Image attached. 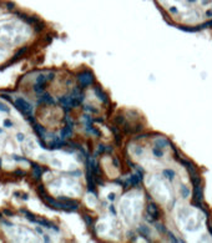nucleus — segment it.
<instances>
[{"mask_svg":"<svg viewBox=\"0 0 212 243\" xmlns=\"http://www.w3.org/2000/svg\"><path fill=\"white\" fill-rule=\"evenodd\" d=\"M14 105H15V107L16 109L25 116V117H28V118H30V117H33L31 115H33V105L28 101V100H25V99H23V97H18V99H15V101H14Z\"/></svg>","mask_w":212,"mask_h":243,"instance_id":"f257e3e1","label":"nucleus"},{"mask_svg":"<svg viewBox=\"0 0 212 243\" xmlns=\"http://www.w3.org/2000/svg\"><path fill=\"white\" fill-rule=\"evenodd\" d=\"M52 79H54V72L39 75V76L36 77L35 85H34V91L37 92V93L41 92V91L45 89V86H46V84H48V81H50V80H52Z\"/></svg>","mask_w":212,"mask_h":243,"instance_id":"f03ea898","label":"nucleus"},{"mask_svg":"<svg viewBox=\"0 0 212 243\" xmlns=\"http://www.w3.org/2000/svg\"><path fill=\"white\" fill-rule=\"evenodd\" d=\"M60 104L62 105V107H64L66 111H69V110L74 109V107L79 106L81 102L79 101V100L72 95V93H70V95H66V96L60 97Z\"/></svg>","mask_w":212,"mask_h":243,"instance_id":"7ed1b4c3","label":"nucleus"},{"mask_svg":"<svg viewBox=\"0 0 212 243\" xmlns=\"http://www.w3.org/2000/svg\"><path fill=\"white\" fill-rule=\"evenodd\" d=\"M77 81L79 84L81 85V87H86V86H90L94 84L95 81V77H94V74L89 70H85L83 72H80L77 75Z\"/></svg>","mask_w":212,"mask_h":243,"instance_id":"20e7f679","label":"nucleus"},{"mask_svg":"<svg viewBox=\"0 0 212 243\" xmlns=\"http://www.w3.org/2000/svg\"><path fill=\"white\" fill-rule=\"evenodd\" d=\"M72 130H74V124H72V121H70V118L68 117V118H66L65 126L60 131V137L64 139V140L65 139H69L71 135H72Z\"/></svg>","mask_w":212,"mask_h":243,"instance_id":"39448f33","label":"nucleus"},{"mask_svg":"<svg viewBox=\"0 0 212 243\" xmlns=\"http://www.w3.org/2000/svg\"><path fill=\"white\" fill-rule=\"evenodd\" d=\"M64 146H66V142L64 141V139L54 136V137H52V140H51V142L49 143L48 148H50V150H58V148H61Z\"/></svg>","mask_w":212,"mask_h":243,"instance_id":"423d86ee","label":"nucleus"},{"mask_svg":"<svg viewBox=\"0 0 212 243\" xmlns=\"http://www.w3.org/2000/svg\"><path fill=\"white\" fill-rule=\"evenodd\" d=\"M147 216L150 217L151 221H155L158 218V208L155 203H150L147 206Z\"/></svg>","mask_w":212,"mask_h":243,"instance_id":"0eeeda50","label":"nucleus"},{"mask_svg":"<svg viewBox=\"0 0 212 243\" xmlns=\"http://www.w3.org/2000/svg\"><path fill=\"white\" fill-rule=\"evenodd\" d=\"M202 186L200 183V180L197 181V183L195 182V202L197 203H201L202 202Z\"/></svg>","mask_w":212,"mask_h":243,"instance_id":"6e6552de","label":"nucleus"},{"mask_svg":"<svg viewBox=\"0 0 212 243\" xmlns=\"http://www.w3.org/2000/svg\"><path fill=\"white\" fill-rule=\"evenodd\" d=\"M31 171H33V177H34V180H36V181H39L41 178V176H43V172H44V168H41L39 165H36V164H34V162H31Z\"/></svg>","mask_w":212,"mask_h":243,"instance_id":"1a4fd4ad","label":"nucleus"},{"mask_svg":"<svg viewBox=\"0 0 212 243\" xmlns=\"http://www.w3.org/2000/svg\"><path fill=\"white\" fill-rule=\"evenodd\" d=\"M94 91H95V93H96V96L99 97V100L101 101V102H104V104H106V102H109V99H108V95L99 87V86H96V87H94Z\"/></svg>","mask_w":212,"mask_h":243,"instance_id":"9d476101","label":"nucleus"},{"mask_svg":"<svg viewBox=\"0 0 212 243\" xmlns=\"http://www.w3.org/2000/svg\"><path fill=\"white\" fill-rule=\"evenodd\" d=\"M142 181V173L140 174H131V176L129 177V180H127V182H129V185H131V186H137L140 182Z\"/></svg>","mask_w":212,"mask_h":243,"instance_id":"9b49d317","label":"nucleus"},{"mask_svg":"<svg viewBox=\"0 0 212 243\" xmlns=\"http://www.w3.org/2000/svg\"><path fill=\"white\" fill-rule=\"evenodd\" d=\"M39 104H54V99H52V96L50 95V93L45 92L39 97Z\"/></svg>","mask_w":212,"mask_h":243,"instance_id":"f8f14e48","label":"nucleus"},{"mask_svg":"<svg viewBox=\"0 0 212 243\" xmlns=\"http://www.w3.org/2000/svg\"><path fill=\"white\" fill-rule=\"evenodd\" d=\"M139 232H140V234H141L142 237H145V238L149 239V237H150V231H149V228H147L146 226H140V227H139Z\"/></svg>","mask_w":212,"mask_h":243,"instance_id":"ddd939ff","label":"nucleus"},{"mask_svg":"<svg viewBox=\"0 0 212 243\" xmlns=\"http://www.w3.org/2000/svg\"><path fill=\"white\" fill-rule=\"evenodd\" d=\"M164 174H165V176H166L170 181H172V180H174V177H175V172L171 171V170H165V171H164Z\"/></svg>","mask_w":212,"mask_h":243,"instance_id":"4468645a","label":"nucleus"},{"mask_svg":"<svg viewBox=\"0 0 212 243\" xmlns=\"http://www.w3.org/2000/svg\"><path fill=\"white\" fill-rule=\"evenodd\" d=\"M83 218H84V221L86 222V224H87L89 227H90V226L92 224V222H94V221H92V218L90 217L89 214H84V217H83Z\"/></svg>","mask_w":212,"mask_h":243,"instance_id":"2eb2a0df","label":"nucleus"},{"mask_svg":"<svg viewBox=\"0 0 212 243\" xmlns=\"http://www.w3.org/2000/svg\"><path fill=\"white\" fill-rule=\"evenodd\" d=\"M0 111H2V112H9V107L5 104L0 102Z\"/></svg>","mask_w":212,"mask_h":243,"instance_id":"dca6fc26","label":"nucleus"},{"mask_svg":"<svg viewBox=\"0 0 212 243\" xmlns=\"http://www.w3.org/2000/svg\"><path fill=\"white\" fill-rule=\"evenodd\" d=\"M4 125H5L6 127H12V124L10 122V120H5V122H4Z\"/></svg>","mask_w":212,"mask_h":243,"instance_id":"f3484780","label":"nucleus"},{"mask_svg":"<svg viewBox=\"0 0 212 243\" xmlns=\"http://www.w3.org/2000/svg\"><path fill=\"white\" fill-rule=\"evenodd\" d=\"M18 140H19V141H24V135H23V133H19V135H18Z\"/></svg>","mask_w":212,"mask_h":243,"instance_id":"a211bd4d","label":"nucleus"},{"mask_svg":"<svg viewBox=\"0 0 212 243\" xmlns=\"http://www.w3.org/2000/svg\"><path fill=\"white\" fill-rule=\"evenodd\" d=\"M114 198H115V197H114V193H112V195H110V196H109V199H114Z\"/></svg>","mask_w":212,"mask_h":243,"instance_id":"6ab92c4d","label":"nucleus"}]
</instances>
